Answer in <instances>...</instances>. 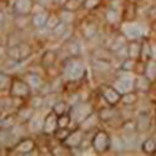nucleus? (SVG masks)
<instances>
[]
</instances>
